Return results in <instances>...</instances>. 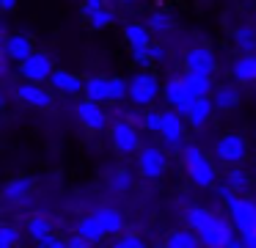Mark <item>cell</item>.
I'll list each match as a JSON object with an SVG mask.
<instances>
[{
  "instance_id": "31",
  "label": "cell",
  "mask_w": 256,
  "mask_h": 248,
  "mask_svg": "<svg viewBox=\"0 0 256 248\" xmlns=\"http://www.w3.org/2000/svg\"><path fill=\"white\" fill-rule=\"evenodd\" d=\"M132 185H135V176H132V171H127V168H118V171H113V176H110V187H113V190H118V193H127V190H132Z\"/></svg>"
},
{
  "instance_id": "27",
  "label": "cell",
  "mask_w": 256,
  "mask_h": 248,
  "mask_svg": "<svg viewBox=\"0 0 256 248\" xmlns=\"http://www.w3.org/2000/svg\"><path fill=\"white\" fill-rule=\"evenodd\" d=\"M223 182H226L228 187H234V190H237L240 196H245V193L250 190V185H254L250 174H248V171H242L240 165H232V168L226 171V176H223Z\"/></svg>"
},
{
  "instance_id": "17",
  "label": "cell",
  "mask_w": 256,
  "mask_h": 248,
  "mask_svg": "<svg viewBox=\"0 0 256 248\" xmlns=\"http://www.w3.org/2000/svg\"><path fill=\"white\" fill-rule=\"evenodd\" d=\"M86 99L91 102H110V77L105 75H94V77H86V88H83Z\"/></svg>"
},
{
  "instance_id": "28",
  "label": "cell",
  "mask_w": 256,
  "mask_h": 248,
  "mask_svg": "<svg viewBox=\"0 0 256 248\" xmlns=\"http://www.w3.org/2000/svg\"><path fill=\"white\" fill-rule=\"evenodd\" d=\"M215 218H218V215L212 212V209H206V207H190L188 215H184V220H188V226L193 231H204Z\"/></svg>"
},
{
  "instance_id": "5",
  "label": "cell",
  "mask_w": 256,
  "mask_h": 248,
  "mask_svg": "<svg viewBox=\"0 0 256 248\" xmlns=\"http://www.w3.org/2000/svg\"><path fill=\"white\" fill-rule=\"evenodd\" d=\"M138 171L146 179H160L168 171V154L162 146H144L138 152Z\"/></svg>"
},
{
  "instance_id": "40",
  "label": "cell",
  "mask_w": 256,
  "mask_h": 248,
  "mask_svg": "<svg viewBox=\"0 0 256 248\" xmlns=\"http://www.w3.org/2000/svg\"><path fill=\"white\" fill-rule=\"evenodd\" d=\"M66 242H69V248H91V245H94V242H88L86 237H80L78 231H74V237H69Z\"/></svg>"
},
{
  "instance_id": "2",
  "label": "cell",
  "mask_w": 256,
  "mask_h": 248,
  "mask_svg": "<svg viewBox=\"0 0 256 248\" xmlns=\"http://www.w3.org/2000/svg\"><path fill=\"white\" fill-rule=\"evenodd\" d=\"M215 157L220 160L223 165H242L245 157H248V141H245V135H240V132H226V135L218 138L215 143Z\"/></svg>"
},
{
  "instance_id": "39",
  "label": "cell",
  "mask_w": 256,
  "mask_h": 248,
  "mask_svg": "<svg viewBox=\"0 0 256 248\" xmlns=\"http://www.w3.org/2000/svg\"><path fill=\"white\" fill-rule=\"evenodd\" d=\"M132 61L138 66H149V64H154V61H152V53L149 50H132Z\"/></svg>"
},
{
  "instance_id": "1",
  "label": "cell",
  "mask_w": 256,
  "mask_h": 248,
  "mask_svg": "<svg viewBox=\"0 0 256 248\" xmlns=\"http://www.w3.org/2000/svg\"><path fill=\"white\" fill-rule=\"evenodd\" d=\"M182 163H184V171H188L190 182L196 187H215L218 185V168L198 146L188 143L182 149Z\"/></svg>"
},
{
  "instance_id": "13",
  "label": "cell",
  "mask_w": 256,
  "mask_h": 248,
  "mask_svg": "<svg viewBox=\"0 0 256 248\" xmlns=\"http://www.w3.org/2000/svg\"><path fill=\"white\" fill-rule=\"evenodd\" d=\"M198 237L204 242V248H226V242L234 237V223H228V220H223L218 215L204 231H198Z\"/></svg>"
},
{
  "instance_id": "42",
  "label": "cell",
  "mask_w": 256,
  "mask_h": 248,
  "mask_svg": "<svg viewBox=\"0 0 256 248\" xmlns=\"http://www.w3.org/2000/svg\"><path fill=\"white\" fill-rule=\"evenodd\" d=\"M144 119H146V113H140V110H132V113L127 116V121L135 127H144Z\"/></svg>"
},
{
  "instance_id": "4",
  "label": "cell",
  "mask_w": 256,
  "mask_h": 248,
  "mask_svg": "<svg viewBox=\"0 0 256 248\" xmlns=\"http://www.w3.org/2000/svg\"><path fill=\"white\" fill-rule=\"evenodd\" d=\"M110 143L118 154H138L140 149H144L140 146L138 127L130 124V121H116V124H110Z\"/></svg>"
},
{
  "instance_id": "26",
  "label": "cell",
  "mask_w": 256,
  "mask_h": 248,
  "mask_svg": "<svg viewBox=\"0 0 256 248\" xmlns=\"http://www.w3.org/2000/svg\"><path fill=\"white\" fill-rule=\"evenodd\" d=\"M234 77L240 83H256V53L254 55H240L232 66Z\"/></svg>"
},
{
  "instance_id": "20",
  "label": "cell",
  "mask_w": 256,
  "mask_h": 248,
  "mask_svg": "<svg viewBox=\"0 0 256 248\" xmlns=\"http://www.w3.org/2000/svg\"><path fill=\"white\" fill-rule=\"evenodd\" d=\"M30 187H34L30 176H14V179L6 182V187H3V201H6V204L22 201V198H28Z\"/></svg>"
},
{
  "instance_id": "22",
  "label": "cell",
  "mask_w": 256,
  "mask_h": 248,
  "mask_svg": "<svg viewBox=\"0 0 256 248\" xmlns=\"http://www.w3.org/2000/svg\"><path fill=\"white\" fill-rule=\"evenodd\" d=\"M184 83H188L190 94L193 97H212L215 94V86H212V77L210 75H196V72H184Z\"/></svg>"
},
{
  "instance_id": "32",
  "label": "cell",
  "mask_w": 256,
  "mask_h": 248,
  "mask_svg": "<svg viewBox=\"0 0 256 248\" xmlns=\"http://www.w3.org/2000/svg\"><path fill=\"white\" fill-rule=\"evenodd\" d=\"M20 242H22L20 229H14L12 223H3V226H0V248H17Z\"/></svg>"
},
{
  "instance_id": "33",
  "label": "cell",
  "mask_w": 256,
  "mask_h": 248,
  "mask_svg": "<svg viewBox=\"0 0 256 248\" xmlns=\"http://www.w3.org/2000/svg\"><path fill=\"white\" fill-rule=\"evenodd\" d=\"M130 97V80L124 77H110V102H122Z\"/></svg>"
},
{
  "instance_id": "47",
  "label": "cell",
  "mask_w": 256,
  "mask_h": 248,
  "mask_svg": "<svg viewBox=\"0 0 256 248\" xmlns=\"http://www.w3.org/2000/svg\"><path fill=\"white\" fill-rule=\"evenodd\" d=\"M122 3H135V0H122Z\"/></svg>"
},
{
  "instance_id": "8",
  "label": "cell",
  "mask_w": 256,
  "mask_h": 248,
  "mask_svg": "<svg viewBox=\"0 0 256 248\" xmlns=\"http://www.w3.org/2000/svg\"><path fill=\"white\" fill-rule=\"evenodd\" d=\"M228 215H232V223L240 234L256 231V201L254 198L240 196V201L234 204V207H228Z\"/></svg>"
},
{
  "instance_id": "12",
  "label": "cell",
  "mask_w": 256,
  "mask_h": 248,
  "mask_svg": "<svg viewBox=\"0 0 256 248\" xmlns=\"http://www.w3.org/2000/svg\"><path fill=\"white\" fill-rule=\"evenodd\" d=\"M218 61L210 47H190L184 53V72H196V75H215Z\"/></svg>"
},
{
  "instance_id": "34",
  "label": "cell",
  "mask_w": 256,
  "mask_h": 248,
  "mask_svg": "<svg viewBox=\"0 0 256 248\" xmlns=\"http://www.w3.org/2000/svg\"><path fill=\"white\" fill-rule=\"evenodd\" d=\"M113 22H116V14H113L110 9H102V11H96V14L88 20V25L94 28V31H102V28L113 25Z\"/></svg>"
},
{
  "instance_id": "46",
  "label": "cell",
  "mask_w": 256,
  "mask_h": 248,
  "mask_svg": "<svg viewBox=\"0 0 256 248\" xmlns=\"http://www.w3.org/2000/svg\"><path fill=\"white\" fill-rule=\"evenodd\" d=\"M50 248H69V242L66 240H58V237H56V240H52V245Z\"/></svg>"
},
{
  "instance_id": "19",
  "label": "cell",
  "mask_w": 256,
  "mask_h": 248,
  "mask_svg": "<svg viewBox=\"0 0 256 248\" xmlns=\"http://www.w3.org/2000/svg\"><path fill=\"white\" fill-rule=\"evenodd\" d=\"M124 39L130 42V50H149L152 47V31H149V25H140V22H130L124 28Z\"/></svg>"
},
{
  "instance_id": "43",
  "label": "cell",
  "mask_w": 256,
  "mask_h": 248,
  "mask_svg": "<svg viewBox=\"0 0 256 248\" xmlns=\"http://www.w3.org/2000/svg\"><path fill=\"white\" fill-rule=\"evenodd\" d=\"M226 248H245V242H242V234H240V237H237V234H234V237H232V240H228V242H226Z\"/></svg>"
},
{
  "instance_id": "7",
  "label": "cell",
  "mask_w": 256,
  "mask_h": 248,
  "mask_svg": "<svg viewBox=\"0 0 256 248\" xmlns=\"http://www.w3.org/2000/svg\"><path fill=\"white\" fill-rule=\"evenodd\" d=\"M17 72H20V77L22 80H30V83H44V80H50L52 77V58L50 55H44V53H34L30 58H25L22 64L17 66Z\"/></svg>"
},
{
  "instance_id": "35",
  "label": "cell",
  "mask_w": 256,
  "mask_h": 248,
  "mask_svg": "<svg viewBox=\"0 0 256 248\" xmlns=\"http://www.w3.org/2000/svg\"><path fill=\"white\" fill-rule=\"evenodd\" d=\"M215 193H218V198H220L226 207H234V204L240 201V193L234 190V187H228L226 182H223V185H215Z\"/></svg>"
},
{
  "instance_id": "25",
  "label": "cell",
  "mask_w": 256,
  "mask_h": 248,
  "mask_svg": "<svg viewBox=\"0 0 256 248\" xmlns=\"http://www.w3.org/2000/svg\"><path fill=\"white\" fill-rule=\"evenodd\" d=\"M212 102H215L218 110H234L240 105V88H234V86H218L215 94H212Z\"/></svg>"
},
{
  "instance_id": "6",
  "label": "cell",
  "mask_w": 256,
  "mask_h": 248,
  "mask_svg": "<svg viewBox=\"0 0 256 248\" xmlns=\"http://www.w3.org/2000/svg\"><path fill=\"white\" fill-rule=\"evenodd\" d=\"M184 116L179 110H162V130H160V138L168 149H184Z\"/></svg>"
},
{
  "instance_id": "30",
  "label": "cell",
  "mask_w": 256,
  "mask_h": 248,
  "mask_svg": "<svg viewBox=\"0 0 256 248\" xmlns=\"http://www.w3.org/2000/svg\"><path fill=\"white\" fill-rule=\"evenodd\" d=\"M28 234L34 237L36 242H42L44 237L52 234V220L44 218V215H34V218L28 220Z\"/></svg>"
},
{
  "instance_id": "3",
  "label": "cell",
  "mask_w": 256,
  "mask_h": 248,
  "mask_svg": "<svg viewBox=\"0 0 256 248\" xmlns=\"http://www.w3.org/2000/svg\"><path fill=\"white\" fill-rule=\"evenodd\" d=\"M162 94V83L157 80L154 72H138L130 80V99L135 105H152Z\"/></svg>"
},
{
  "instance_id": "36",
  "label": "cell",
  "mask_w": 256,
  "mask_h": 248,
  "mask_svg": "<svg viewBox=\"0 0 256 248\" xmlns=\"http://www.w3.org/2000/svg\"><path fill=\"white\" fill-rule=\"evenodd\" d=\"M144 130H149V132H160L162 130V110H146Z\"/></svg>"
},
{
  "instance_id": "11",
  "label": "cell",
  "mask_w": 256,
  "mask_h": 248,
  "mask_svg": "<svg viewBox=\"0 0 256 248\" xmlns=\"http://www.w3.org/2000/svg\"><path fill=\"white\" fill-rule=\"evenodd\" d=\"M17 99L25 105H30V108H50L52 105V91L50 88H44V83H30V80H22L17 86Z\"/></svg>"
},
{
  "instance_id": "37",
  "label": "cell",
  "mask_w": 256,
  "mask_h": 248,
  "mask_svg": "<svg viewBox=\"0 0 256 248\" xmlns=\"http://www.w3.org/2000/svg\"><path fill=\"white\" fill-rule=\"evenodd\" d=\"M113 248H146V242L140 240L138 234H124L113 242Z\"/></svg>"
},
{
  "instance_id": "24",
  "label": "cell",
  "mask_w": 256,
  "mask_h": 248,
  "mask_svg": "<svg viewBox=\"0 0 256 248\" xmlns=\"http://www.w3.org/2000/svg\"><path fill=\"white\" fill-rule=\"evenodd\" d=\"M74 231H78L80 237H86L88 242H100V240H105V237H108L105 229L100 226V220H96L94 215H83V218L78 220V229H74Z\"/></svg>"
},
{
  "instance_id": "45",
  "label": "cell",
  "mask_w": 256,
  "mask_h": 248,
  "mask_svg": "<svg viewBox=\"0 0 256 248\" xmlns=\"http://www.w3.org/2000/svg\"><path fill=\"white\" fill-rule=\"evenodd\" d=\"M17 3H20V0H0V9H3V11H14V9H17Z\"/></svg>"
},
{
  "instance_id": "38",
  "label": "cell",
  "mask_w": 256,
  "mask_h": 248,
  "mask_svg": "<svg viewBox=\"0 0 256 248\" xmlns=\"http://www.w3.org/2000/svg\"><path fill=\"white\" fill-rule=\"evenodd\" d=\"M105 9V0H83V6H80V14L86 17V20H91V17L96 14V11Z\"/></svg>"
},
{
  "instance_id": "9",
  "label": "cell",
  "mask_w": 256,
  "mask_h": 248,
  "mask_svg": "<svg viewBox=\"0 0 256 248\" xmlns=\"http://www.w3.org/2000/svg\"><path fill=\"white\" fill-rule=\"evenodd\" d=\"M162 97L168 99V105H171L174 110H179L182 116H188L190 110V102H193V94H190L188 83H184V77H171V80L162 86Z\"/></svg>"
},
{
  "instance_id": "10",
  "label": "cell",
  "mask_w": 256,
  "mask_h": 248,
  "mask_svg": "<svg viewBox=\"0 0 256 248\" xmlns=\"http://www.w3.org/2000/svg\"><path fill=\"white\" fill-rule=\"evenodd\" d=\"M78 119L88 132H105L108 130V110L102 108L100 102L83 99V102L78 105Z\"/></svg>"
},
{
  "instance_id": "23",
  "label": "cell",
  "mask_w": 256,
  "mask_h": 248,
  "mask_svg": "<svg viewBox=\"0 0 256 248\" xmlns=\"http://www.w3.org/2000/svg\"><path fill=\"white\" fill-rule=\"evenodd\" d=\"M166 248H204L198 231L193 229H182V231H171L166 240Z\"/></svg>"
},
{
  "instance_id": "44",
  "label": "cell",
  "mask_w": 256,
  "mask_h": 248,
  "mask_svg": "<svg viewBox=\"0 0 256 248\" xmlns=\"http://www.w3.org/2000/svg\"><path fill=\"white\" fill-rule=\"evenodd\" d=\"M242 242H245V248H256V231H250V234H242Z\"/></svg>"
},
{
  "instance_id": "21",
  "label": "cell",
  "mask_w": 256,
  "mask_h": 248,
  "mask_svg": "<svg viewBox=\"0 0 256 248\" xmlns=\"http://www.w3.org/2000/svg\"><path fill=\"white\" fill-rule=\"evenodd\" d=\"M146 25H149V31L154 33V36H162V33H171L174 28H176V20H174L171 11L160 9V11H152L149 20H146Z\"/></svg>"
},
{
  "instance_id": "41",
  "label": "cell",
  "mask_w": 256,
  "mask_h": 248,
  "mask_svg": "<svg viewBox=\"0 0 256 248\" xmlns=\"http://www.w3.org/2000/svg\"><path fill=\"white\" fill-rule=\"evenodd\" d=\"M149 53H152V61H154V64L166 61V50H162L160 44H152V47H149Z\"/></svg>"
},
{
  "instance_id": "15",
  "label": "cell",
  "mask_w": 256,
  "mask_h": 248,
  "mask_svg": "<svg viewBox=\"0 0 256 248\" xmlns=\"http://www.w3.org/2000/svg\"><path fill=\"white\" fill-rule=\"evenodd\" d=\"M3 53H6V58H12L14 64H22V61L30 58L36 50H34V42H30L25 33H12V36L6 39V44H3Z\"/></svg>"
},
{
  "instance_id": "29",
  "label": "cell",
  "mask_w": 256,
  "mask_h": 248,
  "mask_svg": "<svg viewBox=\"0 0 256 248\" xmlns=\"http://www.w3.org/2000/svg\"><path fill=\"white\" fill-rule=\"evenodd\" d=\"M234 47L242 55H254L256 53V31L250 25H242L234 31Z\"/></svg>"
},
{
  "instance_id": "48",
  "label": "cell",
  "mask_w": 256,
  "mask_h": 248,
  "mask_svg": "<svg viewBox=\"0 0 256 248\" xmlns=\"http://www.w3.org/2000/svg\"><path fill=\"white\" fill-rule=\"evenodd\" d=\"M146 248H157V245H146Z\"/></svg>"
},
{
  "instance_id": "16",
  "label": "cell",
  "mask_w": 256,
  "mask_h": 248,
  "mask_svg": "<svg viewBox=\"0 0 256 248\" xmlns=\"http://www.w3.org/2000/svg\"><path fill=\"white\" fill-rule=\"evenodd\" d=\"M212 110H215V102H212V97H196L193 102H190V110H188V124L193 127V130H198V127H204L206 121H210Z\"/></svg>"
},
{
  "instance_id": "18",
  "label": "cell",
  "mask_w": 256,
  "mask_h": 248,
  "mask_svg": "<svg viewBox=\"0 0 256 248\" xmlns=\"http://www.w3.org/2000/svg\"><path fill=\"white\" fill-rule=\"evenodd\" d=\"M91 215L100 220V226L105 229V234H118V231H124V215L118 212V209L100 207V209H94Z\"/></svg>"
},
{
  "instance_id": "14",
  "label": "cell",
  "mask_w": 256,
  "mask_h": 248,
  "mask_svg": "<svg viewBox=\"0 0 256 248\" xmlns=\"http://www.w3.org/2000/svg\"><path fill=\"white\" fill-rule=\"evenodd\" d=\"M50 86L56 88L58 94H66V97H74V94H83L86 88V80L78 77L74 72H66V69H56L50 77Z\"/></svg>"
}]
</instances>
